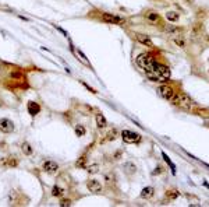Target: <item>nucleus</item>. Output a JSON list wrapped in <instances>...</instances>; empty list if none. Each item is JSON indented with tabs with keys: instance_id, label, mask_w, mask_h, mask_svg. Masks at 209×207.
<instances>
[{
	"instance_id": "nucleus-1",
	"label": "nucleus",
	"mask_w": 209,
	"mask_h": 207,
	"mask_svg": "<svg viewBox=\"0 0 209 207\" xmlns=\"http://www.w3.org/2000/svg\"><path fill=\"white\" fill-rule=\"evenodd\" d=\"M137 65L140 66L142 70H145V72L148 73V72H153V70H156L157 62H155V59H153L151 55L141 53L140 56L137 57Z\"/></svg>"
},
{
	"instance_id": "nucleus-2",
	"label": "nucleus",
	"mask_w": 209,
	"mask_h": 207,
	"mask_svg": "<svg viewBox=\"0 0 209 207\" xmlns=\"http://www.w3.org/2000/svg\"><path fill=\"white\" fill-rule=\"evenodd\" d=\"M173 104L176 106H180V108H184V109H187V108H190V106H191V98H190L188 94L178 93V95H177V97L173 99Z\"/></svg>"
},
{
	"instance_id": "nucleus-3",
	"label": "nucleus",
	"mask_w": 209,
	"mask_h": 207,
	"mask_svg": "<svg viewBox=\"0 0 209 207\" xmlns=\"http://www.w3.org/2000/svg\"><path fill=\"white\" fill-rule=\"evenodd\" d=\"M102 21H104V23H107V24H124L125 20L124 18H121V17L119 16H114V14H110V13H103L102 14Z\"/></svg>"
},
{
	"instance_id": "nucleus-4",
	"label": "nucleus",
	"mask_w": 209,
	"mask_h": 207,
	"mask_svg": "<svg viewBox=\"0 0 209 207\" xmlns=\"http://www.w3.org/2000/svg\"><path fill=\"white\" fill-rule=\"evenodd\" d=\"M157 93H159V95H160L163 99L169 101V99H172V98H173L174 90H173V87H170V85L165 84V85H160V87L157 88Z\"/></svg>"
},
{
	"instance_id": "nucleus-5",
	"label": "nucleus",
	"mask_w": 209,
	"mask_h": 207,
	"mask_svg": "<svg viewBox=\"0 0 209 207\" xmlns=\"http://www.w3.org/2000/svg\"><path fill=\"white\" fill-rule=\"evenodd\" d=\"M121 137L125 143H137L140 142L141 136L138 133H134V132H130V130H123L121 132Z\"/></svg>"
},
{
	"instance_id": "nucleus-6",
	"label": "nucleus",
	"mask_w": 209,
	"mask_h": 207,
	"mask_svg": "<svg viewBox=\"0 0 209 207\" xmlns=\"http://www.w3.org/2000/svg\"><path fill=\"white\" fill-rule=\"evenodd\" d=\"M42 169H43L45 172H48V174L53 175V174H56L57 171H59V164H57L56 161L49 160V161H45V163H43V165H42Z\"/></svg>"
},
{
	"instance_id": "nucleus-7",
	"label": "nucleus",
	"mask_w": 209,
	"mask_h": 207,
	"mask_svg": "<svg viewBox=\"0 0 209 207\" xmlns=\"http://www.w3.org/2000/svg\"><path fill=\"white\" fill-rule=\"evenodd\" d=\"M13 130H14V123L10 119H0V132L11 133Z\"/></svg>"
},
{
	"instance_id": "nucleus-8",
	"label": "nucleus",
	"mask_w": 209,
	"mask_h": 207,
	"mask_svg": "<svg viewBox=\"0 0 209 207\" xmlns=\"http://www.w3.org/2000/svg\"><path fill=\"white\" fill-rule=\"evenodd\" d=\"M135 38H137V41L140 42V44L145 45V46H148V48H153L152 39H151V38H149V35H146V34L137 32V34H135Z\"/></svg>"
},
{
	"instance_id": "nucleus-9",
	"label": "nucleus",
	"mask_w": 209,
	"mask_h": 207,
	"mask_svg": "<svg viewBox=\"0 0 209 207\" xmlns=\"http://www.w3.org/2000/svg\"><path fill=\"white\" fill-rule=\"evenodd\" d=\"M87 187L89 189V192H92V193H99L102 190V185L99 181L96 179H89L88 182H87Z\"/></svg>"
},
{
	"instance_id": "nucleus-10",
	"label": "nucleus",
	"mask_w": 209,
	"mask_h": 207,
	"mask_svg": "<svg viewBox=\"0 0 209 207\" xmlns=\"http://www.w3.org/2000/svg\"><path fill=\"white\" fill-rule=\"evenodd\" d=\"M146 76H148V78L151 80V81H153V83H156V81H166L167 78H165L163 76H162L157 70H153V72H148L146 73Z\"/></svg>"
},
{
	"instance_id": "nucleus-11",
	"label": "nucleus",
	"mask_w": 209,
	"mask_h": 207,
	"mask_svg": "<svg viewBox=\"0 0 209 207\" xmlns=\"http://www.w3.org/2000/svg\"><path fill=\"white\" fill-rule=\"evenodd\" d=\"M153 195H155V189L152 186L144 187L142 192H141V197L142 199H151V197H153Z\"/></svg>"
},
{
	"instance_id": "nucleus-12",
	"label": "nucleus",
	"mask_w": 209,
	"mask_h": 207,
	"mask_svg": "<svg viewBox=\"0 0 209 207\" xmlns=\"http://www.w3.org/2000/svg\"><path fill=\"white\" fill-rule=\"evenodd\" d=\"M123 168H124V172L127 175H134L137 172V166H135L134 163H125L124 165H123Z\"/></svg>"
},
{
	"instance_id": "nucleus-13",
	"label": "nucleus",
	"mask_w": 209,
	"mask_h": 207,
	"mask_svg": "<svg viewBox=\"0 0 209 207\" xmlns=\"http://www.w3.org/2000/svg\"><path fill=\"white\" fill-rule=\"evenodd\" d=\"M40 111V106L36 104V102H29L28 104V112L29 115H32V116H35V115L39 114Z\"/></svg>"
},
{
	"instance_id": "nucleus-14",
	"label": "nucleus",
	"mask_w": 209,
	"mask_h": 207,
	"mask_svg": "<svg viewBox=\"0 0 209 207\" xmlns=\"http://www.w3.org/2000/svg\"><path fill=\"white\" fill-rule=\"evenodd\" d=\"M156 70H157V72H159V73H160L165 78H169V77H170V70H169V67H167V66H165V65H159V63H157Z\"/></svg>"
},
{
	"instance_id": "nucleus-15",
	"label": "nucleus",
	"mask_w": 209,
	"mask_h": 207,
	"mask_svg": "<svg viewBox=\"0 0 209 207\" xmlns=\"http://www.w3.org/2000/svg\"><path fill=\"white\" fill-rule=\"evenodd\" d=\"M163 31H165L167 35H173V34H177V32H178L180 29H178V27H176V25H173V24H167V25H165Z\"/></svg>"
},
{
	"instance_id": "nucleus-16",
	"label": "nucleus",
	"mask_w": 209,
	"mask_h": 207,
	"mask_svg": "<svg viewBox=\"0 0 209 207\" xmlns=\"http://www.w3.org/2000/svg\"><path fill=\"white\" fill-rule=\"evenodd\" d=\"M96 125L99 129H103V127H106V125H107L106 119H104V116L102 114H96Z\"/></svg>"
},
{
	"instance_id": "nucleus-17",
	"label": "nucleus",
	"mask_w": 209,
	"mask_h": 207,
	"mask_svg": "<svg viewBox=\"0 0 209 207\" xmlns=\"http://www.w3.org/2000/svg\"><path fill=\"white\" fill-rule=\"evenodd\" d=\"M166 18H167V21H170V23H176V21H178L180 16H178V13H176V11H167L166 13Z\"/></svg>"
},
{
	"instance_id": "nucleus-18",
	"label": "nucleus",
	"mask_w": 209,
	"mask_h": 207,
	"mask_svg": "<svg viewBox=\"0 0 209 207\" xmlns=\"http://www.w3.org/2000/svg\"><path fill=\"white\" fill-rule=\"evenodd\" d=\"M117 136H119V132H117V129H112L110 132H109L107 134H106V142H113V140H116Z\"/></svg>"
},
{
	"instance_id": "nucleus-19",
	"label": "nucleus",
	"mask_w": 209,
	"mask_h": 207,
	"mask_svg": "<svg viewBox=\"0 0 209 207\" xmlns=\"http://www.w3.org/2000/svg\"><path fill=\"white\" fill-rule=\"evenodd\" d=\"M21 150H22V153H24L25 155H31L34 153V148L31 147V144H29V143H22Z\"/></svg>"
},
{
	"instance_id": "nucleus-20",
	"label": "nucleus",
	"mask_w": 209,
	"mask_h": 207,
	"mask_svg": "<svg viewBox=\"0 0 209 207\" xmlns=\"http://www.w3.org/2000/svg\"><path fill=\"white\" fill-rule=\"evenodd\" d=\"M145 18H146L149 23H156V21L159 20V14H157V13H153V11H149V13H146Z\"/></svg>"
},
{
	"instance_id": "nucleus-21",
	"label": "nucleus",
	"mask_w": 209,
	"mask_h": 207,
	"mask_svg": "<svg viewBox=\"0 0 209 207\" xmlns=\"http://www.w3.org/2000/svg\"><path fill=\"white\" fill-rule=\"evenodd\" d=\"M64 189L63 187H60V186H53V189H52V195L54 196V197H60V196H63L64 195Z\"/></svg>"
},
{
	"instance_id": "nucleus-22",
	"label": "nucleus",
	"mask_w": 209,
	"mask_h": 207,
	"mask_svg": "<svg viewBox=\"0 0 209 207\" xmlns=\"http://www.w3.org/2000/svg\"><path fill=\"white\" fill-rule=\"evenodd\" d=\"M1 164H3L4 166H17L18 165V161H17L16 158H4Z\"/></svg>"
},
{
	"instance_id": "nucleus-23",
	"label": "nucleus",
	"mask_w": 209,
	"mask_h": 207,
	"mask_svg": "<svg viewBox=\"0 0 209 207\" xmlns=\"http://www.w3.org/2000/svg\"><path fill=\"white\" fill-rule=\"evenodd\" d=\"M174 45H177V46H180V48H185V41H184V38H181V37H176L173 39Z\"/></svg>"
},
{
	"instance_id": "nucleus-24",
	"label": "nucleus",
	"mask_w": 209,
	"mask_h": 207,
	"mask_svg": "<svg viewBox=\"0 0 209 207\" xmlns=\"http://www.w3.org/2000/svg\"><path fill=\"white\" fill-rule=\"evenodd\" d=\"M202 28H204V25H202V23H197V24L194 25V29H193V34L194 35H199L202 31Z\"/></svg>"
},
{
	"instance_id": "nucleus-25",
	"label": "nucleus",
	"mask_w": 209,
	"mask_h": 207,
	"mask_svg": "<svg viewBox=\"0 0 209 207\" xmlns=\"http://www.w3.org/2000/svg\"><path fill=\"white\" fill-rule=\"evenodd\" d=\"M178 196H180V192L176 190V189H173V190H169V192H167V197H169V199H172V200L177 199Z\"/></svg>"
},
{
	"instance_id": "nucleus-26",
	"label": "nucleus",
	"mask_w": 209,
	"mask_h": 207,
	"mask_svg": "<svg viewBox=\"0 0 209 207\" xmlns=\"http://www.w3.org/2000/svg\"><path fill=\"white\" fill-rule=\"evenodd\" d=\"M75 134L78 136V137H82V136L85 134V127L84 126H81V125L75 126Z\"/></svg>"
},
{
	"instance_id": "nucleus-27",
	"label": "nucleus",
	"mask_w": 209,
	"mask_h": 207,
	"mask_svg": "<svg viewBox=\"0 0 209 207\" xmlns=\"http://www.w3.org/2000/svg\"><path fill=\"white\" fill-rule=\"evenodd\" d=\"M163 158H165V161H166V163H167V164H169V165H170V168H172V172H173V174H176V165H174V164L172 163V161H170V158H169V157H167V155L165 154V153H163Z\"/></svg>"
},
{
	"instance_id": "nucleus-28",
	"label": "nucleus",
	"mask_w": 209,
	"mask_h": 207,
	"mask_svg": "<svg viewBox=\"0 0 209 207\" xmlns=\"http://www.w3.org/2000/svg\"><path fill=\"white\" fill-rule=\"evenodd\" d=\"M89 172V174H96L98 171H99V165L98 164H93V165H89L88 169H87Z\"/></svg>"
},
{
	"instance_id": "nucleus-29",
	"label": "nucleus",
	"mask_w": 209,
	"mask_h": 207,
	"mask_svg": "<svg viewBox=\"0 0 209 207\" xmlns=\"http://www.w3.org/2000/svg\"><path fill=\"white\" fill-rule=\"evenodd\" d=\"M104 179H106V181H107V183H110V182H114V175L113 174H107L106 175V176H104Z\"/></svg>"
},
{
	"instance_id": "nucleus-30",
	"label": "nucleus",
	"mask_w": 209,
	"mask_h": 207,
	"mask_svg": "<svg viewBox=\"0 0 209 207\" xmlns=\"http://www.w3.org/2000/svg\"><path fill=\"white\" fill-rule=\"evenodd\" d=\"M70 204H71V200H69V199H63V200H60V206H61V207L70 206Z\"/></svg>"
},
{
	"instance_id": "nucleus-31",
	"label": "nucleus",
	"mask_w": 209,
	"mask_h": 207,
	"mask_svg": "<svg viewBox=\"0 0 209 207\" xmlns=\"http://www.w3.org/2000/svg\"><path fill=\"white\" fill-rule=\"evenodd\" d=\"M84 163H85V157H81V160L80 161H77L75 165L77 166H84Z\"/></svg>"
}]
</instances>
